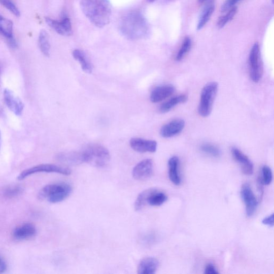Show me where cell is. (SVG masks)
<instances>
[{
  "mask_svg": "<svg viewBox=\"0 0 274 274\" xmlns=\"http://www.w3.org/2000/svg\"><path fill=\"white\" fill-rule=\"evenodd\" d=\"M273 213L271 214L269 216L264 218L262 221V223L263 224L266 225L270 227H273Z\"/></svg>",
  "mask_w": 274,
  "mask_h": 274,
  "instance_id": "35",
  "label": "cell"
},
{
  "mask_svg": "<svg viewBox=\"0 0 274 274\" xmlns=\"http://www.w3.org/2000/svg\"><path fill=\"white\" fill-rule=\"evenodd\" d=\"M155 1H156V0H148V2L149 3H153ZM165 1H171V0H165Z\"/></svg>",
  "mask_w": 274,
  "mask_h": 274,
  "instance_id": "37",
  "label": "cell"
},
{
  "mask_svg": "<svg viewBox=\"0 0 274 274\" xmlns=\"http://www.w3.org/2000/svg\"><path fill=\"white\" fill-rule=\"evenodd\" d=\"M38 43L42 52L46 56H50L51 46L49 41V37L47 32L42 30L39 34Z\"/></svg>",
  "mask_w": 274,
  "mask_h": 274,
  "instance_id": "25",
  "label": "cell"
},
{
  "mask_svg": "<svg viewBox=\"0 0 274 274\" xmlns=\"http://www.w3.org/2000/svg\"><path fill=\"white\" fill-rule=\"evenodd\" d=\"M159 267V262L154 257H146L142 259L138 266L140 274H153L157 271Z\"/></svg>",
  "mask_w": 274,
  "mask_h": 274,
  "instance_id": "19",
  "label": "cell"
},
{
  "mask_svg": "<svg viewBox=\"0 0 274 274\" xmlns=\"http://www.w3.org/2000/svg\"><path fill=\"white\" fill-rule=\"evenodd\" d=\"M45 21L49 26L60 35L70 36L73 33L72 23L70 18L67 17H63L60 21L46 17Z\"/></svg>",
  "mask_w": 274,
  "mask_h": 274,
  "instance_id": "11",
  "label": "cell"
},
{
  "mask_svg": "<svg viewBox=\"0 0 274 274\" xmlns=\"http://www.w3.org/2000/svg\"><path fill=\"white\" fill-rule=\"evenodd\" d=\"M185 125L183 120H174L162 127L160 134L163 138H172L181 133L184 129Z\"/></svg>",
  "mask_w": 274,
  "mask_h": 274,
  "instance_id": "16",
  "label": "cell"
},
{
  "mask_svg": "<svg viewBox=\"0 0 274 274\" xmlns=\"http://www.w3.org/2000/svg\"><path fill=\"white\" fill-rule=\"evenodd\" d=\"M4 98L10 110L17 116L22 114L24 108V104L13 92L9 89H6L4 91Z\"/></svg>",
  "mask_w": 274,
  "mask_h": 274,
  "instance_id": "12",
  "label": "cell"
},
{
  "mask_svg": "<svg viewBox=\"0 0 274 274\" xmlns=\"http://www.w3.org/2000/svg\"><path fill=\"white\" fill-rule=\"evenodd\" d=\"M0 4H2L16 17L20 16V12L12 0H0Z\"/></svg>",
  "mask_w": 274,
  "mask_h": 274,
  "instance_id": "31",
  "label": "cell"
},
{
  "mask_svg": "<svg viewBox=\"0 0 274 274\" xmlns=\"http://www.w3.org/2000/svg\"><path fill=\"white\" fill-rule=\"evenodd\" d=\"M1 145H2V135H1V132H0V148H1Z\"/></svg>",
  "mask_w": 274,
  "mask_h": 274,
  "instance_id": "38",
  "label": "cell"
},
{
  "mask_svg": "<svg viewBox=\"0 0 274 274\" xmlns=\"http://www.w3.org/2000/svg\"><path fill=\"white\" fill-rule=\"evenodd\" d=\"M206 2L207 4L203 8L197 25L198 30H201L208 23L214 11V0H206Z\"/></svg>",
  "mask_w": 274,
  "mask_h": 274,
  "instance_id": "22",
  "label": "cell"
},
{
  "mask_svg": "<svg viewBox=\"0 0 274 274\" xmlns=\"http://www.w3.org/2000/svg\"><path fill=\"white\" fill-rule=\"evenodd\" d=\"M188 100V97L185 94L179 95L173 97V98L161 105L160 111L162 113H168L174 109L175 106L179 104L185 103Z\"/></svg>",
  "mask_w": 274,
  "mask_h": 274,
  "instance_id": "24",
  "label": "cell"
},
{
  "mask_svg": "<svg viewBox=\"0 0 274 274\" xmlns=\"http://www.w3.org/2000/svg\"><path fill=\"white\" fill-rule=\"evenodd\" d=\"M198 2L200 4H203L206 2V0H198Z\"/></svg>",
  "mask_w": 274,
  "mask_h": 274,
  "instance_id": "39",
  "label": "cell"
},
{
  "mask_svg": "<svg viewBox=\"0 0 274 274\" xmlns=\"http://www.w3.org/2000/svg\"><path fill=\"white\" fill-rule=\"evenodd\" d=\"M0 36L5 38L10 46L12 48L17 47L13 33V23L2 15H0Z\"/></svg>",
  "mask_w": 274,
  "mask_h": 274,
  "instance_id": "15",
  "label": "cell"
},
{
  "mask_svg": "<svg viewBox=\"0 0 274 274\" xmlns=\"http://www.w3.org/2000/svg\"><path fill=\"white\" fill-rule=\"evenodd\" d=\"M81 152L83 163H89L96 167H106L111 160L109 151L99 144L87 145Z\"/></svg>",
  "mask_w": 274,
  "mask_h": 274,
  "instance_id": "3",
  "label": "cell"
},
{
  "mask_svg": "<svg viewBox=\"0 0 274 274\" xmlns=\"http://www.w3.org/2000/svg\"><path fill=\"white\" fill-rule=\"evenodd\" d=\"M23 192V189L19 186H14V187H8L7 188L4 194L6 197L8 198H13L18 196Z\"/></svg>",
  "mask_w": 274,
  "mask_h": 274,
  "instance_id": "32",
  "label": "cell"
},
{
  "mask_svg": "<svg viewBox=\"0 0 274 274\" xmlns=\"http://www.w3.org/2000/svg\"><path fill=\"white\" fill-rule=\"evenodd\" d=\"M121 33L130 41L141 40L148 36L150 27L146 18L139 11H133L124 15L120 23Z\"/></svg>",
  "mask_w": 274,
  "mask_h": 274,
  "instance_id": "1",
  "label": "cell"
},
{
  "mask_svg": "<svg viewBox=\"0 0 274 274\" xmlns=\"http://www.w3.org/2000/svg\"><path fill=\"white\" fill-rule=\"evenodd\" d=\"M82 11L95 26L100 28L109 24L112 16L109 0H80Z\"/></svg>",
  "mask_w": 274,
  "mask_h": 274,
  "instance_id": "2",
  "label": "cell"
},
{
  "mask_svg": "<svg viewBox=\"0 0 274 274\" xmlns=\"http://www.w3.org/2000/svg\"><path fill=\"white\" fill-rule=\"evenodd\" d=\"M154 172L153 162L151 159H145L133 168V178L138 181L148 180L152 177Z\"/></svg>",
  "mask_w": 274,
  "mask_h": 274,
  "instance_id": "10",
  "label": "cell"
},
{
  "mask_svg": "<svg viewBox=\"0 0 274 274\" xmlns=\"http://www.w3.org/2000/svg\"><path fill=\"white\" fill-rule=\"evenodd\" d=\"M7 269V265L4 259L0 256V273L5 272Z\"/></svg>",
  "mask_w": 274,
  "mask_h": 274,
  "instance_id": "36",
  "label": "cell"
},
{
  "mask_svg": "<svg viewBox=\"0 0 274 274\" xmlns=\"http://www.w3.org/2000/svg\"><path fill=\"white\" fill-rule=\"evenodd\" d=\"M73 192L72 186L64 182L57 183L45 186L39 193V198L52 203L63 201L70 196Z\"/></svg>",
  "mask_w": 274,
  "mask_h": 274,
  "instance_id": "4",
  "label": "cell"
},
{
  "mask_svg": "<svg viewBox=\"0 0 274 274\" xmlns=\"http://www.w3.org/2000/svg\"><path fill=\"white\" fill-rule=\"evenodd\" d=\"M200 150L204 153L214 158H219L221 155V152L218 147L210 143L202 144L200 147Z\"/></svg>",
  "mask_w": 274,
  "mask_h": 274,
  "instance_id": "26",
  "label": "cell"
},
{
  "mask_svg": "<svg viewBox=\"0 0 274 274\" xmlns=\"http://www.w3.org/2000/svg\"><path fill=\"white\" fill-rule=\"evenodd\" d=\"M37 234L34 225L26 223L16 227L13 232V236L17 241H26L32 238Z\"/></svg>",
  "mask_w": 274,
  "mask_h": 274,
  "instance_id": "13",
  "label": "cell"
},
{
  "mask_svg": "<svg viewBox=\"0 0 274 274\" xmlns=\"http://www.w3.org/2000/svg\"><path fill=\"white\" fill-rule=\"evenodd\" d=\"M273 179L272 172L268 165H263L261 169V177L259 181L262 185H268L271 184Z\"/></svg>",
  "mask_w": 274,
  "mask_h": 274,
  "instance_id": "27",
  "label": "cell"
},
{
  "mask_svg": "<svg viewBox=\"0 0 274 274\" xmlns=\"http://www.w3.org/2000/svg\"><path fill=\"white\" fill-rule=\"evenodd\" d=\"M192 42L191 39L189 37L186 38L184 41L181 48L179 51L177 56L176 57V60L178 61H181L183 58L188 54L191 50Z\"/></svg>",
  "mask_w": 274,
  "mask_h": 274,
  "instance_id": "28",
  "label": "cell"
},
{
  "mask_svg": "<svg viewBox=\"0 0 274 274\" xmlns=\"http://www.w3.org/2000/svg\"><path fill=\"white\" fill-rule=\"evenodd\" d=\"M40 173H57L64 175H70L72 170L61 167V166L52 164H39L31 168L24 170L18 176L19 181H22L33 174Z\"/></svg>",
  "mask_w": 274,
  "mask_h": 274,
  "instance_id": "8",
  "label": "cell"
},
{
  "mask_svg": "<svg viewBox=\"0 0 274 274\" xmlns=\"http://www.w3.org/2000/svg\"><path fill=\"white\" fill-rule=\"evenodd\" d=\"M180 160L177 156H173L168 161L169 178L175 185H180L181 178L179 172Z\"/></svg>",
  "mask_w": 274,
  "mask_h": 274,
  "instance_id": "20",
  "label": "cell"
},
{
  "mask_svg": "<svg viewBox=\"0 0 274 274\" xmlns=\"http://www.w3.org/2000/svg\"><path fill=\"white\" fill-rule=\"evenodd\" d=\"M168 200L164 192L154 189L146 190L139 194L134 203V209L140 211L149 204L151 207H160Z\"/></svg>",
  "mask_w": 274,
  "mask_h": 274,
  "instance_id": "5",
  "label": "cell"
},
{
  "mask_svg": "<svg viewBox=\"0 0 274 274\" xmlns=\"http://www.w3.org/2000/svg\"><path fill=\"white\" fill-rule=\"evenodd\" d=\"M131 148L140 153H154L157 150V142L141 138L132 139L130 142Z\"/></svg>",
  "mask_w": 274,
  "mask_h": 274,
  "instance_id": "14",
  "label": "cell"
},
{
  "mask_svg": "<svg viewBox=\"0 0 274 274\" xmlns=\"http://www.w3.org/2000/svg\"><path fill=\"white\" fill-rule=\"evenodd\" d=\"M73 55L75 59L80 63L83 72L87 74H91L92 73V65L83 51L75 50L73 52Z\"/></svg>",
  "mask_w": 274,
  "mask_h": 274,
  "instance_id": "23",
  "label": "cell"
},
{
  "mask_svg": "<svg viewBox=\"0 0 274 274\" xmlns=\"http://www.w3.org/2000/svg\"><path fill=\"white\" fill-rule=\"evenodd\" d=\"M241 1L242 0H227V1L222 5L221 8V12L222 13L227 12L228 10L234 7V5Z\"/></svg>",
  "mask_w": 274,
  "mask_h": 274,
  "instance_id": "33",
  "label": "cell"
},
{
  "mask_svg": "<svg viewBox=\"0 0 274 274\" xmlns=\"http://www.w3.org/2000/svg\"><path fill=\"white\" fill-rule=\"evenodd\" d=\"M156 236V234L153 232L146 233L141 236L140 241L144 246L149 247L152 246L157 239Z\"/></svg>",
  "mask_w": 274,
  "mask_h": 274,
  "instance_id": "30",
  "label": "cell"
},
{
  "mask_svg": "<svg viewBox=\"0 0 274 274\" xmlns=\"http://www.w3.org/2000/svg\"><path fill=\"white\" fill-rule=\"evenodd\" d=\"M241 196L246 204L247 217H251L257 211L258 201L249 184L245 183L243 185Z\"/></svg>",
  "mask_w": 274,
  "mask_h": 274,
  "instance_id": "9",
  "label": "cell"
},
{
  "mask_svg": "<svg viewBox=\"0 0 274 274\" xmlns=\"http://www.w3.org/2000/svg\"><path fill=\"white\" fill-rule=\"evenodd\" d=\"M237 12V7H233L230 9L228 14L225 16L221 17L218 21L217 26L219 28L223 27L229 21H231L234 16Z\"/></svg>",
  "mask_w": 274,
  "mask_h": 274,
  "instance_id": "29",
  "label": "cell"
},
{
  "mask_svg": "<svg viewBox=\"0 0 274 274\" xmlns=\"http://www.w3.org/2000/svg\"><path fill=\"white\" fill-rule=\"evenodd\" d=\"M231 153L233 159L241 166L243 173L246 175H251L254 170L253 164L246 154L236 148L231 149Z\"/></svg>",
  "mask_w": 274,
  "mask_h": 274,
  "instance_id": "17",
  "label": "cell"
},
{
  "mask_svg": "<svg viewBox=\"0 0 274 274\" xmlns=\"http://www.w3.org/2000/svg\"><path fill=\"white\" fill-rule=\"evenodd\" d=\"M58 159L64 164L75 165L83 163L81 151L61 153Z\"/></svg>",
  "mask_w": 274,
  "mask_h": 274,
  "instance_id": "21",
  "label": "cell"
},
{
  "mask_svg": "<svg viewBox=\"0 0 274 274\" xmlns=\"http://www.w3.org/2000/svg\"><path fill=\"white\" fill-rule=\"evenodd\" d=\"M175 91L172 85H164L156 87L150 95V100L153 103H158L168 98Z\"/></svg>",
  "mask_w": 274,
  "mask_h": 274,
  "instance_id": "18",
  "label": "cell"
},
{
  "mask_svg": "<svg viewBox=\"0 0 274 274\" xmlns=\"http://www.w3.org/2000/svg\"><path fill=\"white\" fill-rule=\"evenodd\" d=\"M218 87L217 82L209 83L203 87L198 107V112L201 116L207 117L211 114L215 97L218 93Z\"/></svg>",
  "mask_w": 274,
  "mask_h": 274,
  "instance_id": "6",
  "label": "cell"
},
{
  "mask_svg": "<svg viewBox=\"0 0 274 274\" xmlns=\"http://www.w3.org/2000/svg\"><path fill=\"white\" fill-rule=\"evenodd\" d=\"M204 273L207 274H218L219 272L212 263H209L206 266Z\"/></svg>",
  "mask_w": 274,
  "mask_h": 274,
  "instance_id": "34",
  "label": "cell"
},
{
  "mask_svg": "<svg viewBox=\"0 0 274 274\" xmlns=\"http://www.w3.org/2000/svg\"><path fill=\"white\" fill-rule=\"evenodd\" d=\"M249 65L251 79L253 82L258 83L261 80L263 73L260 47L258 43L254 44L251 49Z\"/></svg>",
  "mask_w": 274,
  "mask_h": 274,
  "instance_id": "7",
  "label": "cell"
}]
</instances>
